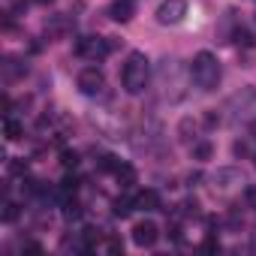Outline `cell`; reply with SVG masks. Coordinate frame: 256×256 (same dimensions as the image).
Returning <instances> with one entry per match:
<instances>
[{"label":"cell","instance_id":"6da1fadb","mask_svg":"<svg viewBox=\"0 0 256 256\" xmlns=\"http://www.w3.org/2000/svg\"><path fill=\"white\" fill-rule=\"evenodd\" d=\"M190 70L178 58H163L157 66V94L163 102H181L190 90Z\"/></svg>","mask_w":256,"mask_h":256},{"label":"cell","instance_id":"7a4b0ae2","mask_svg":"<svg viewBox=\"0 0 256 256\" xmlns=\"http://www.w3.org/2000/svg\"><path fill=\"white\" fill-rule=\"evenodd\" d=\"M151 84V60L145 52H130L120 66V88L130 94V96H139L145 94Z\"/></svg>","mask_w":256,"mask_h":256},{"label":"cell","instance_id":"3957f363","mask_svg":"<svg viewBox=\"0 0 256 256\" xmlns=\"http://www.w3.org/2000/svg\"><path fill=\"white\" fill-rule=\"evenodd\" d=\"M190 76H193V82H196L199 90H205V94L217 90V84L223 78V70H220L217 54L214 52H196L193 54V64H190Z\"/></svg>","mask_w":256,"mask_h":256},{"label":"cell","instance_id":"277c9868","mask_svg":"<svg viewBox=\"0 0 256 256\" xmlns=\"http://www.w3.org/2000/svg\"><path fill=\"white\" fill-rule=\"evenodd\" d=\"M223 118L229 124H253L256 120V88L244 84L223 102Z\"/></svg>","mask_w":256,"mask_h":256},{"label":"cell","instance_id":"5b68a950","mask_svg":"<svg viewBox=\"0 0 256 256\" xmlns=\"http://www.w3.org/2000/svg\"><path fill=\"white\" fill-rule=\"evenodd\" d=\"M112 48H114V46H112L106 36H78V40H76V46H72V52H76L78 58L90 60V64L106 60V58L112 54Z\"/></svg>","mask_w":256,"mask_h":256},{"label":"cell","instance_id":"8992f818","mask_svg":"<svg viewBox=\"0 0 256 256\" xmlns=\"http://www.w3.org/2000/svg\"><path fill=\"white\" fill-rule=\"evenodd\" d=\"M241 184H244V172H241V169H235V166H223V169H217V172L211 175V190H214V193H220V196H226V193L238 190Z\"/></svg>","mask_w":256,"mask_h":256},{"label":"cell","instance_id":"52a82bcc","mask_svg":"<svg viewBox=\"0 0 256 256\" xmlns=\"http://www.w3.org/2000/svg\"><path fill=\"white\" fill-rule=\"evenodd\" d=\"M187 18V0H163L157 6V22L163 28H175Z\"/></svg>","mask_w":256,"mask_h":256},{"label":"cell","instance_id":"ba28073f","mask_svg":"<svg viewBox=\"0 0 256 256\" xmlns=\"http://www.w3.org/2000/svg\"><path fill=\"white\" fill-rule=\"evenodd\" d=\"M76 84H78V90H82L84 96H96V94L106 90V76H102L96 66H88V70H82V72L76 76Z\"/></svg>","mask_w":256,"mask_h":256},{"label":"cell","instance_id":"9c48e42d","mask_svg":"<svg viewBox=\"0 0 256 256\" xmlns=\"http://www.w3.org/2000/svg\"><path fill=\"white\" fill-rule=\"evenodd\" d=\"M157 238H160V229H157L154 220H139L133 226V244L136 247H154Z\"/></svg>","mask_w":256,"mask_h":256},{"label":"cell","instance_id":"30bf717a","mask_svg":"<svg viewBox=\"0 0 256 256\" xmlns=\"http://www.w3.org/2000/svg\"><path fill=\"white\" fill-rule=\"evenodd\" d=\"M136 16V4L133 0H112V6H108V18L118 22V24H126V22H133Z\"/></svg>","mask_w":256,"mask_h":256},{"label":"cell","instance_id":"8fae6325","mask_svg":"<svg viewBox=\"0 0 256 256\" xmlns=\"http://www.w3.org/2000/svg\"><path fill=\"white\" fill-rule=\"evenodd\" d=\"M24 72H28V64H24V60H18V58H12V54L4 58V82H16V78H22Z\"/></svg>","mask_w":256,"mask_h":256},{"label":"cell","instance_id":"7c38bea8","mask_svg":"<svg viewBox=\"0 0 256 256\" xmlns=\"http://www.w3.org/2000/svg\"><path fill=\"white\" fill-rule=\"evenodd\" d=\"M136 208H142V211H160L163 208V199H160V193L157 190H142L139 196H136Z\"/></svg>","mask_w":256,"mask_h":256},{"label":"cell","instance_id":"4fadbf2b","mask_svg":"<svg viewBox=\"0 0 256 256\" xmlns=\"http://www.w3.org/2000/svg\"><path fill=\"white\" fill-rule=\"evenodd\" d=\"M114 178H118V184H120L124 190H130V187L139 181V172H136L130 163H120V166H118V172H114Z\"/></svg>","mask_w":256,"mask_h":256},{"label":"cell","instance_id":"5bb4252c","mask_svg":"<svg viewBox=\"0 0 256 256\" xmlns=\"http://www.w3.org/2000/svg\"><path fill=\"white\" fill-rule=\"evenodd\" d=\"M4 136H6V142H18L24 136V124L6 114V120H4Z\"/></svg>","mask_w":256,"mask_h":256},{"label":"cell","instance_id":"9a60e30c","mask_svg":"<svg viewBox=\"0 0 256 256\" xmlns=\"http://www.w3.org/2000/svg\"><path fill=\"white\" fill-rule=\"evenodd\" d=\"M133 211H136V199H126V196H118V199L112 202V214H114V217H120V220H124V217H130Z\"/></svg>","mask_w":256,"mask_h":256},{"label":"cell","instance_id":"2e32d148","mask_svg":"<svg viewBox=\"0 0 256 256\" xmlns=\"http://www.w3.org/2000/svg\"><path fill=\"white\" fill-rule=\"evenodd\" d=\"M196 133H199V124H196L193 118H184V120L178 124V139H181V142H196Z\"/></svg>","mask_w":256,"mask_h":256},{"label":"cell","instance_id":"e0dca14e","mask_svg":"<svg viewBox=\"0 0 256 256\" xmlns=\"http://www.w3.org/2000/svg\"><path fill=\"white\" fill-rule=\"evenodd\" d=\"M211 154H214V145H211L208 139H196V142L190 145V157H193V160H211Z\"/></svg>","mask_w":256,"mask_h":256},{"label":"cell","instance_id":"ac0fdd59","mask_svg":"<svg viewBox=\"0 0 256 256\" xmlns=\"http://www.w3.org/2000/svg\"><path fill=\"white\" fill-rule=\"evenodd\" d=\"M118 166H120L118 157H112V154H102V157H100V172H112V175H114Z\"/></svg>","mask_w":256,"mask_h":256},{"label":"cell","instance_id":"d6986e66","mask_svg":"<svg viewBox=\"0 0 256 256\" xmlns=\"http://www.w3.org/2000/svg\"><path fill=\"white\" fill-rule=\"evenodd\" d=\"M18 205L16 202H4V223H12V220H18Z\"/></svg>","mask_w":256,"mask_h":256},{"label":"cell","instance_id":"ffe728a7","mask_svg":"<svg viewBox=\"0 0 256 256\" xmlns=\"http://www.w3.org/2000/svg\"><path fill=\"white\" fill-rule=\"evenodd\" d=\"M60 163L66 169H76L78 166V151H60Z\"/></svg>","mask_w":256,"mask_h":256},{"label":"cell","instance_id":"44dd1931","mask_svg":"<svg viewBox=\"0 0 256 256\" xmlns=\"http://www.w3.org/2000/svg\"><path fill=\"white\" fill-rule=\"evenodd\" d=\"M220 250V241L214 238V235H208L205 241H202V253H217Z\"/></svg>","mask_w":256,"mask_h":256},{"label":"cell","instance_id":"7402d4cb","mask_svg":"<svg viewBox=\"0 0 256 256\" xmlns=\"http://www.w3.org/2000/svg\"><path fill=\"white\" fill-rule=\"evenodd\" d=\"M10 172H12V175H24V172H28V160H12V163H10Z\"/></svg>","mask_w":256,"mask_h":256},{"label":"cell","instance_id":"603a6c76","mask_svg":"<svg viewBox=\"0 0 256 256\" xmlns=\"http://www.w3.org/2000/svg\"><path fill=\"white\" fill-rule=\"evenodd\" d=\"M106 250H108V253H120V250H124V241H120V238H108Z\"/></svg>","mask_w":256,"mask_h":256},{"label":"cell","instance_id":"cb8c5ba5","mask_svg":"<svg viewBox=\"0 0 256 256\" xmlns=\"http://www.w3.org/2000/svg\"><path fill=\"white\" fill-rule=\"evenodd\" d=\"M244 199H247V205L256 211V187H247V190H244Z\"/></svg>","mask_w":256,"mask_h":256},{"label":"cell","instance_id":"d4e9b609","mask_svg":"<svg viewBox=\"0 0 256 256\" xmlns=\"http://www.w3.org/2000/svg\"><path fill=\"white\" fill-rule=\"evenodd\" d=\"M24 253H42V244H34L30 241V244H24Z\"/></svg>","mask_w":256,"mask_h":256},{"label":"cell","instance_id":"484cf974","mask_svg":"<svg viewBox=\"0 0 256 256\" xmlns=\"http://www.w3.org/2000/svg\"><path fill=\"white\" fill-rule=\"evenodd\" d=\"M34 4H40V6H52L54 0H34Z\"/></svg>","mask_w":256,"mask_h":256},{"label":"cell","instance_id":"4316f807","mask_svg":"<svg viewBox=\"0 0 256 256\" xmlns=\"http://www.w3.org/2000/svg\"><path fill=\"white\" fill-rule=\"evenodd\" d=\"M253 247H256V232H253Z\"/></svg>","mask_w":256,"mask_h":256}]
</instances>
